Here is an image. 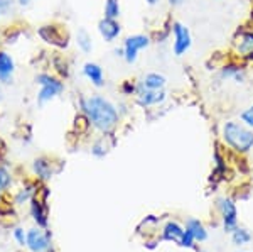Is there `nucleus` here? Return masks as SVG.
I'll return each mask as SVG.
<instances>
[{
  "label": "nucleus",
  "instance_id": "nucleus-1",
  "mask_svg": "<svg viewBox=\"0 0 253 252\" xmlns=\"http://www.w3.org/2000/svg\"><path fill=\"white\" fill-rule=\"evenodd\" d=\"M78 108L89 120L91 129L100 134H112L120 124V113H118L117 103L100 93L93 95H81L78 100Z\"/></svg>",
  "mask_w": 253,
  "mask_h": 252
},
{
  "label": "nucleus",
  "instance_id": "nucleus-2",
  "mask_svg": "<svg viewBox=\"0 0 253 252\" xmlns=\"http://www.w3.org/2000/svg\"><path fill=\"white\" fill-rule=\"evenodd\" d=\"M221 139L224 146L238 154H247L253 149V129L243 122L226 120L221 127Z\"/></svg>",
  "mask_w": 253,
  "mask_h": 252
},
{
  "label": "nucleus",
  "instance_id": "nucleus-3",
  "mask_svg": "<svg viewBox=\"0 0 253 252\" xmlns=\"http://www.w3.org/2000/svg\"><path fill=\"white\" fill-rule=\"evenodd\" d=\"M34 83L39 87L38 93H36V101H38L39 107L51 103L52 100L61 97L64 90H66L64 80H61L59 76H56L54 73H49V71H39L34 76Z\"/></svg>",
  "mask_w": 253,
  "mask_h": 252
},
{
  "label": "nucleus",
  "instance_id": "nucleus-4",
  "mask_svg": "<svg viewBox=\"0 0 253 252\" xmlns=\"http://www.w3.org/2000/svg\"><path fill=\"white\" fill-rule=\"evenodd\" d=\"M38 36L42 43H46L47 46L56 48L59 51H64L69 48L71 43V34L66 29L64 24L59 22H47L38 27Z\"/></svg>",
  "mask_w": 253,
  "mask_h": 252
},
{
  "label": "nucleus",
  "instance_id": "nucleus-5",
  "mask_svg": "<svg viewBox=\"0 0 253 252\" xmlns=\"http://www.w3.org/2000/svg\"><path fill=\"white\" fill-rule=\"evenodd\" d=\"M152 44V38L150 34H132L126 36L124 44H122V50H124V59L126 64H133L137 63L140 51L147 50V48Z\"/></svg>",
  "mask_w": 253,
  "mask_h": 252
},
{
  "label": "nucleus",
  "instance_id": "nucleus-6",
  "mask_svg": "<svg viewBox=\"0 0 253 252\" xmlns=\"http://www.w3.org/2000/svg\"><path fill=\"white\" fill-rule=\"evenodd\" d=\"M170 34H172V54L181 58L193 46V36H191L189 27L179 20H172L170 22Z\"/></svg>",
  "mask_w": 253,
  "mask_h": 252
},
{
  "label": "nucleus",
  "instance_id": "nucleus-7",
  "mask_svg": "<svg viewBox=\"0 0 253 252\" xmlns=\"http://www.w3.org/2000/svg\"><path fill=\"white\" fill-rule=\"evenodd\" d=\"M231 50L233 54L238 56L240 59H247L253 52V27H240L235 32L233 41H231Z\"/></svg>",
  "mask_w": 253,
  "mask_h": 252
},
{
  "label": "nucleus",
  "instance_id": "nucleus-8",
  "mask_svg": "<svg viewBox=\"0 0 253 252\" xmlns=\"http://www.w3.org/2000/svg\"><path fill=\"white\" fill-rule=\"evenodd\" d=\"M47 195H49V190L46 186H42L41 190H38V193L34 195V198L29 202L31 203V215L41 229H46L47 227V205H46Z\"/></svg>",
  "mask_w": 253,
  "mask_h": 252
},
{
  "label": "nucleus",
  "instance_id": "nucleus-9",
  "mask_svg": "<svg viewBox=\"0 0 253 252\" xmlns=\"http://www.w3.org/2000/svg\"><path fill=\"white\" fill-rule=\"evenodd\" d=\"M133 100H135V103L142 108L161 107L167 100V92L166 90H147V88L138 85L137 95L133 97Z\"/></svg>",
  "mask_w": 253,
  "mask_h": 252
},
{
  "label": "nucleus",
  "instance_id": "nucleus-10",
  "mask_svg": "<svg viewBox=\"0 0 253 252\" xmlns=\"http://www.w3.org/2000/svg\"><path fill=\"white\" fill-rule=\"evenodd\" d=\"M216 205H218V210L221 213L224 230L226 232H233L236 229V223H238V212H236L235 202L231 198L221 197L216 200Z\"/></svg>",
  "mask_w": 253,
  "mask_h": 252
},
{
  "label": "nucleus",
  "instance_id": "nucleus-11",
  "mask_svg": "<svg viewBox=\"0 0 253 252\" xmlns=\"http://www.w3.org/2000/svg\"><path fill=\"white\" fill-rule=\"evenodd\" d=\"M58 171L59 169L56 168V162H52L51 157H47V156H39L32 161V173L38 178V181L46 183Z\"/></svg>",
  "mask_w": 253,
  "mask_h": 252
},
{
  "label": "nucleus",
  "instance_id": "nucleus-12",
  "mask_svg": "<svg viewBox=\"0 0 253 252\" xmlns=\"http://www.w3.org/2000/svg\"><path fill=\"white\" fill-rule=\"evenodd\" d=\"M96 29L105 43H115L122 34V24L118 22V19L101 17L96 24Z\"/></svg>",
  "mask_w": 253,
  "mask_h": 252
},
{
  "label": "nucleus",
  "instance_id": "nucleus-13",
  "mask_svg": "<svg viewBox=\"0 0 253 252\" xmlns=\"http://www.w3.org/2000/svg\"><path fill=\"white\" fill-rule=\"evenodd\" d=\"M26 247L31 252H47L49 247H51V239H49V235L44 232L41 227L31 229V230H27Z\"/></svg>",
  "mask_w": 253,
  "mask_h": 252
},
{
  "label": "nucleus",
  "instance_id": "nucleus-14",
  "mask_svg": "<svg viewBox=\"0 0 253 252\" xmlns=\"http://www.w3.org/2000/svg\"><path fill=\"white\" fill-rule=\"evenodd\" d=\"M219 78L221 80H233L235 83H245L248 76L247 68L235 61H226L223 66H219Z\"/></svg>",
  "mask_w": 253,
  "mask_h": 252
},
{
  "label": "nucleus",
  "instance_id": "nucleus-15",
  "mask_svg": "<svg viewBox=\"0 0 253 252\" xmlns=\"http://www.w3.org/2000/svg\"><path fill=\"white\" fill-rule=\"evenodd\" d=\"M15 59L12 58L10 52L5 50H0V81H2L5 87L14 85V76H15Z\"/></svg>",
  "mask_w": 253,
  "mask_h": 252
},
{
  "label": "nucleus",
  "instance_id": "nucleus-16",
  "mask_svg": "<svg viewBox=\"0 0 253 252\" xmlns=\"http://www.w3.org/2000/svg\"><path fill=\"white\" fill-rule=\"evenodd\" d=\"M81 73L95 88H103L105 83H107L103 68H101V64L95 63V61H86L83 64V68H81Z\"/></svg>",
  "mask_w": 253,
  "mask_h": 252
},
{
  "label": "nucleus",
  "instance_id": "nucleus-17",
  "mask_svg": "<svg viewBox=\"0 0 253 252\" xmlns=\"http://www.w3.org/2000/svg\"><path fill=\"white\" fill-rule=\"evenodd\" d=\"M115 142L117 141H115L113 132L112 134H101V136L91 144V154L95 157H105L113 149Z\"/></svg>",
  "mask_w": 253,
  "mask_h": 252
},
{
  "label": "nucleus",
  "instance_id": "nucleus-18",
  "mask_svg": "<svg viewBox=\"0 0 253 252\" xmlns=\"http://www.w3.org/2000/svg\"><path fill=\"white\" fill-rule=\"evenodd\" d=\"M138 85L147 88V90H166L167 78L159 71H149L138 80Z\"/></svg>",
  "mask_w": 253,
  "mask_h": 252
},
{
  "label": "nucleus",
  "instance_id": "nucleus-19",
  "mask_svg": "<svg viewBox=\"0 0 253 252\" xmlns=\"http://www.w3.org/2000/svg\"><path fill=\"white\" fill-rule=\"evenodd\" d=\"M75 44L78 46V50L83 52V54H91L93 48H95L91 34H89V32L84 29V27H80V29L76 31V34H75Z\"/></svg>",
  "mask_w": 253,
  "mask_h": 252
},
{
  "label": "nucleus",
  "instance_id": "nucleus-20",
  "mask_svg": "<svg viewBox=\"0 0 253 252\" xmlns=\"http://www.w3.org/2000/svg\"><path fill=\"white\" fill-rule=\"evenodd\" d=\"M38 190H39V183H26V185H24L22 188L15 193L14 203H15V205H24V203H29L32 198H34V195L38 193Z\"/></svg>",
  "mask_w": 253,
  "mask_h": 252
},
{
  "label": "nucleus",
  "instance_id": "nucleus-21",
  "mask_svg": "<svg viewBox=\"0 0 253 252\" xmlns=\"http://www.w3.org/2000/svg\"><path fill=\"white\" fill-rule=\"evenodd\" d=\"M51 68L54 71L56 76H59L61 80H66L69 75H71V66L66 61V58L61 54H56L51 58Z\"/></svg>",
  "mask_w": 253,
  "mask_h": 252
},
{
  "label": "nucleus",
  "instance_id": "nucleus-22",
  "mask_svg": "<svg viewBox=\"0 0 253 252\" xmlns=\"http://www.w3.org/2000/svg\"><path fill=\"white\" fill-rule=\"evenodd\" d=\"M184 232H186V229H182L177 222H167L164 230H162V235H164L166 241L181 244L182 237H184Z\"/></svg>",
  "mask_w": 253,
  "mask_h": 252
},
{
  "label": "nucleus",
  "instance_id": "nucleus-23",
  "mask_svg": "<svg viewBox=\"0 0 253 252\" xmlns=\"http://www.w3.org/2000/svg\"><path fill=\"white\" fill-rule=\"evenodd\" d=\"M186 232H189L193 235V239L196 242H205L208 239V232L205 229V225H203L199 220H196V218H191V220H187L186 223Z\"/></svg>",
  "mask_w": 253,
  "mask_h": 252
},
{
  "label": "nucleus",
  "instance_id": "nucleus-24",
  "mask_svg": "<svg viewBox=\"0 0 253 252\" xmlns=\"http://www.w3.org/2000/svg\"><path fill=\"white\" fill-rule=\"evenodd\" d=\"M120 15H122L120 0H105V5H103V17H108V19H120Z\"/></svg>",
  "mask_w": 253,
  "mask_h": 252
},
{
  "label": "nucleus",
  "instance_id": "nucleus-25",
  "mask_svg": "<svg viewBox=\"0 0 253 252\" xmlns=\"http://www.w3.org/2000/svg\"><path fill=\"white\" fill-rule=\"evenodd\" d=\"M231 241H233L235 246H247V244L252 241V234L248 232L247 229L236 227L233 232H231Z\"/></svg>",
  "mask_w": 253,
  "mask_h": 252
},
{
  "label": "nucleus",
  "instance_id": "nucleus-26",
  "mask_svg": "<svg viewBox=\"0 0 253 252\" xmlns=\"http://www.w3.org/2000/svg\"><path fill=\"white\" fill-rule=\"evenodd\" d=\"M73 127H75V131L78 134H86L89 129H91V125H89V120L86 119V115H84L83 112H78L75 115V120H73Z\"/></svg>",
  "mask_w": 253,
  "mask_h": 252
},
{
  "label": "nucleus",
  "instance_id": "nucleus-27",
  "mask_svg": "<svg viewBox=\"0 0 253 252\" xmlns=\"http://www.w3.org/2000/svg\"><path fill=\"white\" fill-rule=\"evenodd\" d=\"M138 90V81L137 80H124L118 87V92L124 97H135Z\"/></svg>",
  "mask_w": 253,
  "mask_h": 252
},
{
  "label": "nucleus",
  "instance_id": "nucleus-28",
  "mask_svg": "<svg viewBox=\"0 0 253 252\" xmlns=\"http://www.w3.org/2000/svg\"><path fill=\"white\" fill-rule=\"evenodd\" d=\"M15 5V0H0V20L14 14Z\"/></svg>",
  "mask_w": 253,
  "mask_h": 252
},
{
  "label": "nucleus",
  "instance_id": "nucleus-29",
  "mask_svg": "<svg viewBox=\"0 0 253 252\" xmlns=\"http://www.w3.org/2000/svg\"><path fill=\"white\" fill-rule=\"evenodd\" d=\"M12 185V174L5 166H0V193L5 192Z\"/></svg>",
  "mask_w": 253,
  "mask_h": 252
},
{
  "label": "nucleus",
  "instance_id": "nucleus-30",
  "mask_svg": "<svg viewBox=\"0 0 253 252\" xmlns=\"http://www.w3.org/2000/svg\"><path fill=\"white\" fill-rule=\"evenodd\" d=\"M240 122H243L247 127L253 129V103L248 105V107L240 113Z\"/></svg>",
  "mask_w": 253,
  "mask_h": 252
},
{
  "label": "nucleus",
  "instance_id": "nucleus-31",
  "mask_svg": "<svg viewBox=\"0 0 253 252\" xmlns=\"http://www.w3.org/2000/svg\"><path fill=\"white\" fill-rule=\"evenodd\" d=\"M14 239L17 241L19 246L26 247V244H27V232H24L22 227H15V229H14Z\"/></svg>",
  "mask_w": 253,
  "mask_h": 252
},
{
  "label": "nucleus",
  "instance_id": "nucleus-32",
  "mask_svg": "<svg viewBox=\"0 0 253 252\" xmlns=\"http://www.w3.org/2000/svg\"><path fill=\"white\" fill-rule=\"evenodd\" d=\"M128 107H130V105L126 103V101H118L117 108H118V113H120V117H124V115L128 113Z\"/></svg>",
  "mask_w": 253,
  "mask_h": 252
},
{
  "label": "nucleus",
  "instance_id": "nucleus-33",
  "mask_svg": "<svg viewBox=\"0 0 253 252\" xmlns=\"http://www.w3.org/2000/svg\"><path fill=\"white\" fill-rule=\"evenodd\" d=\"M167 3H169V7H172V9H179V7L184 5L186 0H167Z\"/></svg>",
  "mask_w": 253,
  "mask_h": 252
},
{
  "label": "nucleus",
  "instance_id": "nucleus-34",
  "mask_svg": "<svg viewBox=\"0 0 253 252\" xmlns=\"http://www.w3.org/2000/svg\"><path fill=\"white\" fill-rule=\"evenodd\" d=\"M36 0H15V3H17L19 7H22V9H26V7H29V5H32Z\"/></svg>",
  "mask_w": 253,
  "mask_h": 252
},
{
  "label": "nucleus",
  "instance_id": "nucleus-35",
  "mask_svg": "<svg viewBox=\"0 0 253 252\" xmlns=\"http://www.w3.org/2000/svg\"><path fill=\"white\" fill-rule=\"evenodd\" d=\"M5 151H7L5 142H3L2 139H0V161H2V159H3V156H5Z\"/></svg>",
  "mask_w": 253,
  "mask_h": 252
},
{
  "label": "nucleus",
  "instance_id": "nucleus-36",
  "mask_svg": "<svg viewBox=\"0 0 253 252\" xmlns=\"http://www.w3.org/2000/svg\"><path fill=\"white\" fill-rule=\"evenodd\" d=\"M3 87H5V85L0 81V101H3V99H5V90H3Z\"/></svg>",
  "mask_w": 253,
  "mask_h": 252
},
{
  "label": "nucleus",
  "instance_id": "nucleus-37",
  "mask_svg": "<svg viewBox=\"0 0 253 252\" xmlns=\"http://www.w3.org/2000/svg\"><path fill=\"white\" fill-rule=\"evenodd\" d=\"M147 3H149V5H157L159 3V0H145Z\"/></svg>",
  "mask_w": 253,
  "mask_h": 252
},
{
  "label": "nucleus",
  "instance_id": "nucleus-38",
  "mask_svg": "<svg viewBox=\"0 0 253 252\" xmlns=\"http://www.w3.org/2000/svg\"><path fill=\"white\" fill-rule=\"evenodd\" d=\"M248 61H253V52H252V54L250 56H248V58H247Z\"/></svg>",
  "mask_w": 253,
  "mask_h": 252
},
{
  "label": "nucleus",
  "instance_id": "nucleus-39",
  "mask_svg": "<svg viewBox=\"0 0 253 252\" xmlns=\"http://www.w3.org/2000/svg\"><path fill=\"white\" fill-rule=\"evenodd\" d=\"M252 178H253V168H252Z\"/></svg>",
  "mask_w": 253,
  "mask_h": 252
},
{
  "label": "nucleus",
  "instance_id": "nucleus-40",
  "mask_svg": "<svg viewBox=\"0 0 253 252\" xmlns=\"http://www.w3.org/2000/svg\"><path fill=\"white\" fill-rule=\"evenodd\" d=\"M0 198H2V193H0Z\"/></svg>",
  "mask_w": 253,
  "mask_h": 252
}]
</instances>
